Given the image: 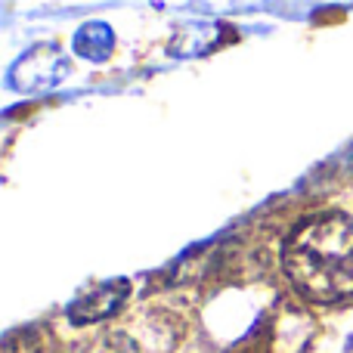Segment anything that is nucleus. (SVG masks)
Instances as JSON below:
<instances>
[{"mask_svg": "<svg viewBox=\"0 0 353 353\" xmlns=\"http://www.w3.org/2000/svg\"><path fill=\"white\" fill-rule=\"evenodd\" d=\"M282 270L313 304H335L353 294V217L344 211L310 214L288 232Z\"/></svg>", "mask_w": 353, "mask_h": 353, "instance_id": "nucleus-1", "label": "nucleus"}, {"mask_svg": "<svg viewBox=\"0 0 353 353\" xmlns=\"http://www.w3.org/2000/svg\"><path fill=\"white\" fill-rule=\"evenodd\" d=\"M65 74H68V59L62 56V50L50 47V43H41V47L28 50V53L12 65L10 84L16 87V90L37 93V90H47V87H56Z\"/></svg>", "mask_w": 353, "mask_h": 353, "instance_id": "nucleus-2", "label": "nucleus"}, {"mask_svg": "<svg viewBox=\"0 0 353 353\" xmlns=\"http://www.w3.org/2000/svg\"><path fill=\"white\" fill-rule=\"evenodd\" d=\"M128 294H130L128 279H112V282H105V285H97L87 294H81V298L68 307V319L78 325L99 323V319L118 313V307L128 301Z\"/></svg>", "mask_w": 353, "mask_h": 353, "instance_id": "nucleus-3", "label": "nucleus"}, {"mask_svg": "<svg viewBox=\"0 0 353 353\" xmlns=\"http://www.w3.org/2000/svg\"><path fill=\"white\" fill-rule=\"evenodd\" d=\"M112 47H115V31L105 22H87L74 34V53L84 56V59H109Z\"/></svg>", "mask_w": 353, "mask_h": 353, "instance_id": "nucleus-4", "label": "nucleus"}, {"mask_svg": "<svg viewBox=\"0 0 353 353\" xmlns=\"http://www.w3.org/2000/svg\"><path fill=\"white\" fill-rule=\"evenodd\" d=\"M344 353H353V335H350V341H347V347H344Z\"/></svg>", "mask_w": 353, "mask_h": 353, "instance_id": "nucleus-5", "label": "nucleus"}, {"mask_svg": "<svg viewBox=\"0 0 353 353\" xmlns=\"http://www.w3.org/2000/svg\"><path fill=\"white\" fill-rule=\"evenodd\" d=\"M347 161H350V168H353V149H350V159Z\"/></svg>", "mask_w": 353, "mask_h": 353, "instance_id": "nucleus-6", "label": "nucleus"}]
</instances>
